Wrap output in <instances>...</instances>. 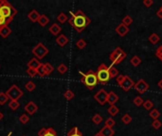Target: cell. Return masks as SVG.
Listing matches in <instances>:
<instances>
[{
  "label": "cell",
  "instance_id": "ffe728a7",
  "mask_svg": "<svg viewBox=\"0 0 162 136\" xmlns=\"http://www.w3.org/2000/svg\"><path fill=\"white\" fill-rule=\"evenodd\" d=\"M38 23L41 27H46L48 23H49V18H48L46 14H41L40 18H39V20H38Z\"/></svg>",
  "mask_w": 162,
  "mask_h": 136
},
{
  "label": "cell",
  "instance_id": "83f0119b",
  "mask_svg": "<svg viewBox=\"0 0 162 136\" xmlns=\"http://www.w3.org/2000/svg\"><path fill=\"white\" fill-rule=\"evenodd\" d=\"M130 63L133 66H135V67H137L138 66L139 64L141 63V60L139 59V58L138 56H134L133 58H131V60H130Z\"/></svg>",
  "mask_w": 162,
  "mask_h": 136
},
{
  "label": "cell",
  "instance_id": "1f68e13d",
  "mask_svg": "<svg viewBox=\"0 0 162 136\" xmlns=\"http://www.w3.org/2000/svg\"><path fill=\"white\" fill-rule=\"evenodd\" d=\"M92 121L95 125H100V123L102 122V117L99 114V113H96V114L92 117Z\"/></svg>",
  "mask_w": 162,
  "mask_h": 136
},
{
  "label": "cell",
  "instance_id": "3957f363",
  "mask_svg": "<svg viewBox=\"0 0 162 136\" xmlns=\"http://www.w3.org/2000/svg\"><path fill=\"white\" fill-rule=\"evenodd\" d=\"M80 74L82 75L81 77V81H82L89 90H93L96 87L97 84L99 83L98 79H97L96 73L93 70H88L86 73L83 74L80 71Z\"/></svg>",
  "mask_w": 162,
  "mask_h": 136
},
{
  "label": "cell",
  "instance_id": "5b68a950",
  "mask_svg": "<svg viewBox=\"0 0 162 136\" xmlns=\"http://www.w3.org/2000/svg\"><path fill=\"white\" fill-rule=\"evenodd\" d=\"M126 56H127V55H126L124 51L122 50L121 47L118 46L115 48L114 51L111 52V54H110V56H109V59L112 61L113 64H119L123 61Z\"/></svg>",
  "mask_w": 162,
  "mask_h": 136
},
{
  "label": "cell",
  "instance_id": "836d02e7",
  "mask_svg": "<svg viewBox=\"0 0 162 136\" xmlns=\"http://www.w3.org/2000/svg\"><path fill=\"white\" fill-rule=\"evenodd\" d=\"M142 106H143L144 109L147 110V111H151V110L153 109V107H154V103L152 102L150 99H148V100H146V101H144L143 105H142Z\"/></svg>",
  "mask_w": 162,
  "mask_h": 136
},
{
  "label": "cell",
  "instance_id": "ac0fdd59",
  "mask_svg": "<svg viewBox=\"0 0 162 136\" xmlns=\"http://www.w3.org/2000/svg\"><path fill=\"white\" fill-rule=\"evenodd\" d=\"M48 30H49V32L52 35H58L61 32V30H62V28H61V27L57 23H53L49 27V28H48Z\"/></svg>",
  "mask_w": 162,
  "mask_h": 136
},
{
  "label": "cell",
  "instance_id": "f1b7e54d",
  "mask_svg": "<svg viewBox=\"0 0 162 136\" xmlns=\"http://www.w3.org/2000/svg\"><path fill=\"white\" fill-rule=\"evenodd\" d=\"M9 107L12 110L15 111V110H17L19 107H20V103H19L17 100H11L9 103Z\"/></svg>",
  "mask_w": 162,
  "mask_h": 136
},
{
  "label": "cell",
  "instance_id": "d6986e66",
  "mask_svg": "<svg viewBox=\"0 0 162 136\" xmlns=\"http://www.w3.org/2000/svg\"><path fill=\"white\" fill-rule=\"evenodd\" d=\"M11 33H12V30L9 26H5V27H3L2 28H0V36L2 38H4V39L7 38Z\"/></svg>",
  "mask_w": 162,
  "mask_h": 136
},
{
  "label": "cell",
  "instance_id": "9a60e30c",
  "mask_svg": "<svg viewBox=\"0 0 162 136\" xmlns=\"http://www.w3.org/2000/svg\"><path fill=\"white\" fill-rule=\"evenodd\" d=\"M68 38H67L64 34H61L56 38V43L60 46H64L67 43H68Z\"/></svg>",
  "mask_w": 162,
  "mask_h": 136
},
{
  "label": "cell",
  "instance_id": "4316f807",
  "mask_svg": "<svg viewBox=\"0 0 162 136\" xmlns=\"http://www.w3.org/2000/svg\"><path fill=\"white\" fill-rule=\"evenodd\" d=\"M67 20V15L66 13H64V12H61L57 15V21L61 23V24H64V23H66Z\"/></svg>",
  "mask_w": 162,
  "mask_h": 136
},
{
  "label": "cell",
  "instance_id": "f6af8a7d",
  "mask_svg": "<svg viewBox=\"0 0 162 136\" xmlns=\"http://www.w3.org/2000/svg\"><path fill=\"white\" fill-rule=\"evenodd\" d=\"M161 126H162V123L158 120V119H157V120H154L153 122H152V127H153L154 129H160Z\"/></svg>",
  "mask_w": 162,
  "mask_h": 136
},
{
  "label": "cell",
  "instance_id": "7c38bea8",
  "mask_svg": "<svg viewBox=\"0 0 162 136\" xmlns=\"http://www.w3.org/2000/svg\"><path fill=\"white\" fill-rule=\"evenodd\" d=\"M37 110H38V106L35 104L33 101H30L25 106V111L28 113H30L31 115L34 114V113L37 112Z\"/></svg>",
  "mask_w": 162,
  "mask_h": 136
},
{
  "label": "cell",
  "instance_id": "f5cc1de1",
  "mask_svg": "<svg viewBox=\"0 0 162 136\" xmlns=\"http://www.w3.org/2000/svg\"><path fill=\"white\" fill-rule=\"evenodd\" d=\"M158 87H159V88L162 90V79H160L159 82H158Z\"/></svg>",
  "mask_w": 162,
  "mask_h": 136
},
{
  "label": "cell",
  "instance_id": "ee69618b",
  "mask_svg": "<svg viewBox=\"0 0 162 136\" xmlns=\"http://www.w3.org/2000/svg\"><path fill=\"white\" fill-rule=\"evenodd\" d=\"M44 136H58L56 131L53 128H47V133L45 134Z\"/></svg>",
  "mask_w": 162,
  "mask_h": 136
},
{
  "label": "cell",
  "instance_id": "f907efd6",
  "mask_svg": "<svg viewBox=\"0 0 162 136\" xmlns=\"http://www.w3.org/2000/svg\"><path fill=\"white\" fill-rule=\"evenodd\" d=\"M47 128H42L40 131H38V136H44L47 133Z\"/></svg>",
  "mask_w": 162,
  "mask_h": 136
},
{
  "label": "cell",
  "instance_id": "7a4b0ae2",
  "mask_svg": "<svg viewBox=\"0 0 162 136\" xmlns=\"http://www.w3.org/2000/svg\"><path fill=\"white\" fill-rule=\"evenodd\" d=\"M0 11H1L3 16L6 19H8L9 22L14 20V16L17 14V9L7 0H0Z\"/></svg>",
  "mask_w": 162,
  "mask_h": 136
},
{
  "label": "cell",
  "instance_id": "681fc988",
  "mask_svg": "<svg viewBox=\"0 0 162 136\" xmlns=\"http://www.w3.org/2000/svg\"><path fill=\"white\" fill-rule=\"evenodd\" d=\"M153 4H154L153 0H144V1H143V5L146 6L147 8H150Z\"/></svg>",
  "mask_w": 162,
  "mask_h": 136
},
{
  "label": "cell",
  "instance_id": "f546056e",
  "mask_svg": "<svg viewBox=\"0 0 162 136\" xmlns=\"http://www.w3.org/2000/svg\"><path fill=\"white\" fill-rule=\"evenodd\" d=\"M25 88L27 89L28 92H32L35 88H36V85H35V83L33 81H28L27 83L25 84Z\"/></svg>",
  "mask_w": 162,
  "mask_h": 136
},
{
  "label": "cell",
  "instance_id": "52a82bcc",
  "mask_svg": "<svg viewBox=\"0 0 162 136\" xmlns=\"http://www.w3.org/2000/svg\"><path fill=\"white\" fill-rule=\"evenodd\" d=\"M32 54L38 60H42L45 56H47L48 53V48L43 43H38L31 50Z\"/></svg>",
  "mask_w": 162,
  "mask_h": 136
},
{
  "label": "cell",
  "instance_id": "6da1fadb",
  "mask_svg": "<svg viewBox=\"0 0 162 136\" xmlns=\"http://www.w3.org/2000/svg\"><path fill=\"white\" fill-rule=\"evenodd\" d=\"M71 17L68 19V23L70 26H72L73 28L78 33H81L85 30L86 27L88 26L91 20L83 11H77L76 12L70 11Z\"/></svg>",
  "mask_w": 162,
  "mask_h": 136
},
{
  "label": "cell",
  "instance_id": "ba28073f",
  "mask_svg": "<svg viewBox=\"0 0 162 136\" xmlns=\"http://www.w3.org/2000/svg\"><path fill=\"white\" fill-rule=\"evenodd\" d=\"M107 95L108 93L106 92V90L104 89H100L98 91V93L95 94L94 96V98L97 102L100 105H104L106 102H107Z\"/></svg>",
  "mask_w": 162,
  "mask_h": 136
},
{
  "label": "cell",
  "instance_id": "8fae6325",
  "mask_svg": "<svg viewBox=\"0 0 162 136\" xmlns=\"http://www.w3.org/2000/svg\"><path fill=\"white\" fill-rule=\"evenodd\" d=\"M129 30H129V27H126V26L122 24V23H121V24H119L118 27L116 28V32L121 37L125 36V35L129 32Z\"/></svg>",
  "mask_w": 162,
  "mask_h": 136
},
{
  "label": "cell",
  "instance_id": "7dc6e473",
  "mask_svg": "<svg viewBox=\"0 0 162 136\" xmlns=\"http://www.w3.org/2000/svg\"><path fill=\"white\" fill-rule=\"evenodd\" d=\"M26 72H27V74L28 76H31V77H35L37 75V72H36V70H34V69H32V68H28L27 69V71H26Z\"/></svg>",
  "mask_w": 162,
  "mask_h": 136
},
{
  "label": "cell",
  "instance_id": "db71d44e",
  "mask_svg": "<svg viewBox=\"0 0 162 136\" xmlns=\"http://www.w3.org/2000/svg\"><path fill=\"white\" fill-rule=\"evenodd\" d=\"M4 117V114H3V113L0 112V120H2V118Z\"/></svg>",
  "mask_w": 162,
  "mask_h": 136
},
{
  "label": "cell",
  "instance_id": "6f0895ef",
  "mask_svg": "<svg viewBox=\"0 0 162 136\" xmlns=\"http://www.w3.org/2000/svg\"><path fill=\"white\" fill-rule=\"evenodd\" d=\"M160 9H162V7H161V8H160Z\"/></svg>",
  "mask_w": 162,
  "mask_h": 136
},
{
  "label": "cell",
  "instance_id": "8992f818",
  "mask_svg": "<svg viewBox=\"0 0 162 136\" xmlns=\"http://www.w3.org/2000/svg\"><path fill=\"white\" fill-rule=\"evenodd\" d=\"M6 96H8L9 100H17L23 96V91H22L16 84H12V85L6 91Z\"/></svg>",
  "mask_w": 162,
  "mask_h": 136
},
{
  "label": "cell",
  "instance_id": "816d5d0a",
  "mask_svg": "<svg viewBox=\"0 0 162 136\" xmlns=\"http://www.w3.org/2000/svg\"><path fill=\"white\" fill-rule=\"evenodd\" d=\"M157 15L158 16V18L162 19V9H158V11H157Z\"/></svg>",
  "mask_w": 162,
  "mask_h": 136
},
{
  "label": "cell",
  "instance_id": "484cf974",
  "mask_svg": "<svg viewBox=\"0 0 162 136\" xmlns=\"http://www.w3.org/2000/svg\"><path fill=\"white\" fill-rule=\"evenodd\" d=\"M36 72H37V74L40 77H46L47 76V72H46V68H45V66H44V63H42L40 66H39V68L36 70Z\"/></svg>",
  "mask_w": 162,
  "mask_h": 136
},
{
  "label": "cell",
  "instance_id": "91938a15",
  "mask_svg": "<svg viewBox=\"0 0 162 136\" xmlns=\"http://www.w3.org/2000/svg\"><path fill=\"white\" fill-rule=\"evenodd\" d=\"M0 68H1V67H0Z\"/></svg>",
  "mask_w": 162,
  "mask_h": 136
},
{
  "label": "cell",
  "instance_id": "9f6ffc18",
  "mask_svg": "<svg viewBox=\"0 0 162 136\" xmlns=\"http://www.w3.org/2000/svg\"><path fill=\"white\" fill-rule=\"evenodd\" d=\"M12 134V131H9V134H8L7 136H11Z\"/></svg>",
  "mask_w": 162,
  "mask_h": 136
},
{
  "label": "cell",
  "instance_id": "9c48e42d",
  "mask_svg": "<svg viewBox=\"0 0 162 136\" xmlns=\"http://www.w3.org/2000/svg\"><path fill=\"white\" fill-rule=\"evenodd\" d=\"M134 88L137 90L140 95H142V94L146 93V91H148L149 88H150V86H149V84L145 81L144 79H139L137 83H135Z\"/></svg>",
  "mask_w": 162,
  "mask_h": 136
},
{
  "label": "cell",
  "instance_id": "44dd1931",
  "mask_svg": "<svg viewBox=\"0 0 162 136\" xmlns=\"http://www.w3.org/2000/svg\"><path fill=\"white\" fill-rule=\"evenodd\" d=\"M66 136H83V135L77 127H73L68 132H67Z\"/></svg>",
  "mask_w": 162,
  "mask_h": 136
},
{
  "label": "cell",
  "instance_id": "d590c367",
  "mask_svg": "<svg viewBox=\"0 0 162 136\" xmlns=\"http://www.w3.org/2000/svg\"><path fill=\"white\" fill-rule=\"evenodd\" d=\"M134 104L137 106V107H140V106H142L143 105V103H144V100H143V98H141V96H136L135 98V99H134Z\"/></svg>",
  "mask_w": 162,
  "mask_h": 136
},
{
  "label": "cell",
  "instance_id": "d6a6232c",
  "mask_svg": "<svg viewBox=\"0 0 162 136\" xmlns=\"http://www.w3.org/2000/svg\"><path fill=\"white\" fill-rule=\"evenodd\" d=\"M74 96H75V95H74V93L71 90H66V92L64 93V98H66V100H68V101L74 98Z\"/></svg>",
  "mask_w": 162,
  "mask_h": 136
},
{
  "label": "cell",
  "instance_id": "680465c9",
  "mask_svg": "<svg viewBox=\"0 0 162 136\" xmlns=\"http://www.w3.org/2000/svg\"><path fill=\"white\" fill-rule=\"evenodd\" d=\"M23 136H26V135H23Z\"/></svg>",
  "mask_w": 162,
  "mask_h": 136
},
{
  "label": "cell",
  "instance_id": "7402d4cb",
  "mask_svg": "<svg viewBox=\"0 0 162 136\" xmlns=\"http://www.w3.org/2000/svg\"><path fill=\"white\" fill-rule=\"evenodd\" d=\"M107 112H108V113L111 116H115V115H117L119 112V109L117 106H115V105H110V107H109L108 110H107Z\"/></svg>",
  "mask_w": 162,
  "mask_h": 136
},
{
  "label": "cell",
  "instance_id": "5bb4252c",
  "mask_svg": "<svg viewBox=\"0 0 162 136\" xmlns=\"http://www.w3.org/2000/svg\"><path fill=\"white\" fill-rule=\"evenodd\" d=\"M40 15L41 14L39 13L36 9H32V11H31L30 13L28 14V18L30 19L31 22L36 23V22H38L39 18H40Z\"/></svg>",
  "mask_w": 162,
  "mask_h": 136
},
{
  "label": "cell",
  "instance_id": "cb8c5ba5",
  "mask_svg": "<svg viewBox=\"0 0 162 136\" xmlns=\"http://www.w3.org/2000/svg\"><path fill=\"white\" fill-rule=\"evenodd\" d=\"M149 41H150V43H152L153 44H155L160 41V37L158 36L157 33H152L150 35V37H149Z\"/></svg>",
  "mask_w": 162,
  "mask_h": 136
},
{
  "label": "cell",
  "instance_id": "4fadbf2b",
  "mask_svg": "<svg viewBox=\"0 0 162 136\" xmlns=\"http://www.w3.org/2000/svg\"><path fill=\"white\" fill-rule=\"evenodd\" d=\"M41 61H39L37 58H32V59H31V61H28V68H32V69L34 70H37L39 66L41 65Z\"/></svg>",
  "mask_w": 162,
  "mask_h": 136
},
{
  "label": "cell",
  "instance_id": "60d3db41",
  "mask_svg": "<svg viewBox=\"0 0 162 136\" xmlns=\"http://www.w3.org/2000/svg\"><path fill=\"white\" fill-rule=\"evenodd\" d=\"M116 124V121L114 120V118L113 117H109L106 119V121H105V126L106 127H108V128H113L115 126Z\"/></svg>",
  "mask_w": 162,
  "mask_h": 136
},
{
  "label": "cell",
  "instance_id": "11a10c76",
  "mask_svg": "<svg viewBox=\"0 0 162 136\" xmlns=\"http://www.w3.org/2000/svg\"><path fill=\"white\" fill-rule=\"evenodd\" d=\"M94 136H102V134H100V132H98V133H96V134L94 135Z\"/></svg>",
  "mask_w": 162,
  "mask_h": 136
},
{
  "label": "cell",
  "instance_id": "74e56055",
  "mask_svg": "<svg viewBox=\"0 0 162 136\" xmlns=\"http://www.w3.org/2000/svg\"><path fill=\"white\" fill-rule=\"evenodd\" d=\"M76 45L79 49H83V48L86 46V42L83 40V39H79V40L77 41Z\"/></svg>",
  "mask_w": 162,
  "mask_h": 136
},
{
  "label": "cell",
  "instance_id": "603a6c76",
  "mask_svg": "<svg viewBox=\"0 0 162 136\" xmlns=\"http://www.w3.org/2000/svg\"><path fill=\"white\" fill-rule=\"evenodd\" d=\"M109 75H110V79H115V77H117L119 75V73L117 68H115L114 66H110L109 67Z\"/></svg>",
  "mask_w": 162,
  "mask_h": 136
},
{
  "label": "cell",
  "instance_id": "e575fe53",
  "mask_svg": "<svg viewBox=\"0 0 162 136\" xmlns=\"http://www.w3.org/2000/svg\"><path fill=\"white\" fill-rule=\"evenodd\" d=\"M57 70H58V72H59L60 74L64 75V74L66 73V71H67V66H66L64 63H61V64H59V65H58Z\"/></svg>",
  "mask_w": 162,
  "mask_h": 136
},
{
  "label": "cell",
  "instance_id": "ab89813d",
  "mask_svg": "<svg viewBox=\"0 0 162 136\" xmlns=\"http://www.w3.org/2000/svg\"><path fill=\"white\" fill-rule=\"evenodd\" d=\"M44 66H45V68H46L47 76V75H49V74H51V73L53 72L54 68H53V66L51 65V64H50L49 63H44Z\"/></svg>",
  "mask_w": 162,
  "mask_h": 136
},
{
  "label": "cell",
  "instance_id": "b9f144b4",
  "mask_svg": "<svg viewBox=\"0 0 162 136\" xmlns=\"http://www.w3.org/2000/svg\"><path fill=\"white\" fill-rule=\"evenodd\" d=\"M19 121H20L21 124H23V125H26L27 123L30 121V117L27 115V114H25V113H23L20 117H19Z\"/></svg>",
  "mask_w": 162,
  "mask_h": 136
},
{
  "label": "cell",
  "instance_id": "d4e9b609",
  "mask_svg": "<svg viewBox=\"0 0 162 136\" xmlns=\"http://www.w3.org/2000/svg\"><path fill=\"white\" fill-rule=\"evenodd\" d=\"M149 115H150L154 120H157L160 116V112L158 111L157 109H152L150 111V113H149Z\"/></svg>",
  "mask_w": 162,
  "mask_h": 136
},
{
  "label": "cell",
  "instance_id": "bcb514c9",
  "mask_svg": "<svg viewBox=\"0 0 162 136\" xmlns=\"http://www.w3.org/2000/svg\"><path fill=\"white\" fill-rule=\"evenodd\" d=\"M155 56L162 61V45L157 47V49L155 50Z\"/></svg>",
  "mask_w": 162,
  "mask_h": 136
},
{
  "label": "cell",
  "instance_id": "277c9868",
  "mask_svg": "<svg viewBox=\"0 0 162 136\" xmlns=\"http://www.w3.org/2000/svg\"><path fill=\"white\" fill-rule=\"evenodd\" d=\"M97 79H98V81L102 84H106L108 83L110 80V75H109V67L104 63H102L98 67V70H97Z\"/></svg>",
  "mask_w": 162,
  "mask_h": 136
},
{
  "label": "cell",
  "instance_id": "2e32d148",
  "mask_svg": "<svg viewBox=\"0 0 162 136\" xmlns=\"http://www.w3.org/2000/svg\"><path fill=\"white\" fill-rule=\"evenodd\" d=\"M100 134H102V136H113L115 134V131L112 128H108L106 127V126H104L100 131H99Z\"/></svg>",
  "mask_w": 162,
  "mask_h": 136
},
{
  "label": "cell",
  "instance_id": "e0dca14e",
  "mask_svg": "<svg viewBox=\"0 0 162 136\" xmlns=\"http://www.w3.org/2000/svg\"><path fill=\"white\" fill-rule=\"evenodd\" d=\"M119 100V96L116 95V94L111 91V92L108 93L107 95V102L110 105H115V103Z\"/></svg>",
  "mask_w": 162,
  "mask_h": 136
},
{
  "label": "cell",
  "instance_id": "c3c4849f",
  "mask_svg": "<svg viewBox=\"0 0 162 136\" xmlns=\"http://www.w3.org/2000/svg\"><path fill=\"white\" fill-rule=\"evenodd\" d=\"M124 75H119L118 77H116V79H117V83L119 84V85H121V82L123 81V79H124Z\"/></svg>",
  "mask_w": 162,
  "mask_h": 136
},
{
  "label": "cell",
  "instance_id": "4dcf8cb0",
  "mask_svg": "<svg viewBox=\"0 0 162 136\" xmlns=\"http://www.w3.org/2000/svg\"><path fill=\"white\" fill-rule=\"evenodd\" d=\"M122 24L123 25H125L126 27H129V26H130L132 23H133V18L131 17L130 15H126L125 17L122 19Z\"/></svg>",
  "mask_w": 162,
  "mask_h": 136
},
{
  "label": "cell",
  "instance_id": "8d00e7d4",
  "mask_svg": "<svg viewBox=\"0 0 162 136\" xmlns=\"http://www.w3.org/2000/svg\"><path fill=\"white\" fill-rule=\"evenodd\" d=\"M121 121L123 124L125 125H128V124H130L131 121H132V117L130 116V114H128V113H125V114L122 116V118H121Z\"/></svg>",
  "mask_w": 162,
  "mask_h": 136
},
{
  "label": "cell",
  "instance_id": "30bf717a",
  "mask_svg": "<svg viewBox=\"0 0 162 136\" xmlns=\"http://www.w3.org/2000/svg\"><path fill=\"white\" fill-rule=\"evenodd\" d=\"M134 85H135L134 80H133L129 76H125L123 81L121 82V84L119 86H121V88L125 91V92H128V91L130 90L132 87H134Z\"/></svg>",
  "mask_w": 162,
  "mask_h": 136
},
{
  "label": "cell",
  "instance_id": "7bdbcfd3",
  "mask_svg": "<svg viewBox=\"0 0 162 136\" xmlns=\"http://www.w3.org/2000/svg\"><path fill=\"white\" fill-rule=\"evenodd\" d=\"M8 96H6V94L5 93H3L1 92L0 93V105H4L6 102L8 101Z\"/></svg>",
  "mask_w": 162,
  "mask_h": 136
},
{
  "label": "cell",
  "instance_id": "f35d334b",
  "mask_svg": "<svg viewBox=\"0 0 162 136\" xmlns=\"http://www.w3.org/2000/svg\"><path fill=\"white\" fill-rule=\"evenodd\" d=\"M9 22L8 19H6L3 15H0V28H2L3 27H5V26H9Z\"/></svg>",
  "mask_w": 162,
  "mask_h": 136
}]
</instances>
